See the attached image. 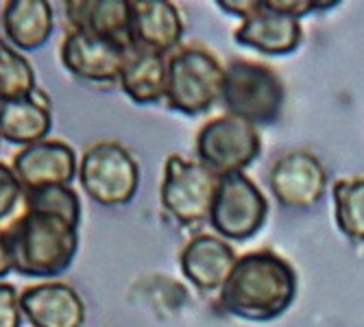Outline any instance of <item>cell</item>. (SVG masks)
I'll use <instances>...</instances> for the list:
<instances>
[{
  "label": "cell",
  "instance_id": "cell-28",
  "mask_svg": "<svg viewBox=\"0 0 364 327\" xmlns=\"http://www.w3.org/2000/svg\"><path fill=\"white\" fill-rule=\"evenodd\" d=\"M0 9H3V5H0Z\"/></svg>",
  "mask_w": 364,
  "mask_h": 327
},
{
  "label": "cell",
  "instance_id": "cell-16",
  "mask_svg": "<svg viewBox=\"0 0 364 327\" xmlns=\"http://www.w3.org/2000/svg\"><path fill=\"white\" fill-rule=\"evenodd\" d=\"M65 18L73 31L131 46V0H70Z\"/></svg>",
  "mask_w": 364,
  "mask_h": 327
},
{
  "label": "cell",
  "instance_id": "cell-9",
  "mask_svg": "<svg viewBox=\"0 0 364 327\" xmlns=\"http://www.w3.org/2000/svg\"><path fill=\"white\" fill-rule=\"evenodd\" d=\"M131 53L134 50L124 44L70 31L61 40L59 59L63 68L77 79L92 83H118Z\"/></svg>",
  "mask_w": 364,
  "mask_h": 327
},
{
  "label": "cell",
  "instance_id": "cell-7",
  "mask_svg": "<svg viewBox=\"0 0 364 327\" xmlns=\"http://www.w3.org/2000/svg\"><path fill=\"white\" fill-rule=\"evenodd\" d=\"M259 151L257 127L229 114L208 120L196 134V157L216 177L242 173Z\"/></svg>",
  "mask_w": 364,
  "mask_h": 327
},
{
  "label": "cell",
  "instance_id": "cell-25",
  "mask_svg": "<svg viewBox=\"0 0 364 327\" xmlns=\"http://www.w3.org/2000/svg\"><path fill=\"white\" fill-rule=\"evenodd\" d=\"M11 271H14V262H11L7 236H5V229H0V282H3V277H7Z\"/></svg>",
  "mask_w": 364,
  "mask_h": 327
},
{
  "label": "cell",
  "instance_id": "cell-8",
  "mask_svg": "<svg viewBox=\"0 0 364 327\" xmlns=\"http://www.w3.org/2000/svg\"><path fill=\"white\" fill-rule=\"evenodd\" d=\"M267 214V199L245 173L218 177L216 196L208 218L218 238L238 242L249 240L262 229Z\"/></svg>",
  "mask_w": 364,
  "mask_h": 327
},
{
  "label": "cell",
  "instance_id": "cell-18",
  "mask_svg": "<svg viewBox=\"0 0 364 327\" xmlns=\"http://www.w3.org/2000/svg\"><path fill=\"white\" fill-rule=\"evenodd\" d=\"M7 42L16 50H40L53 36L55 11L46 0H9L0 9Z\"/></svg>",
  "mask_w": 364,
  "mask_h": 327
},
{
  "label": "cell",
  "instance_id": "cell-20",
  "mask_svg": "<svg viewBox=\"0 0 364 327\" xmlns=\"http://www.w3.org/2000/svg\"><path fill=\"white\" fill-rule=\"evenodd\" d=\"M38 90L31 61L7 40H0V103L20 101Z\"/></svg>",
  "mask_w": 364,
  "mask_h": 327
},
{
  "label": "cell",
  "instance_id": "cell-11",
  "mask_svg": "<svg viewBox=\"0 0 364 327\" xmlns=\"http://www.w3.org/2000/svg\"><path fill=\"white\" fill-rule=\"evenodd\" d=\"M11 168L24 192L48 186H70L79 175V161L73 146L61 140H44L24 146L14 155Z\"/></svg>",
  "mask_w": 364,
  "mask_h": 327
},
{
  "label": "cell",
  "instance_id": "cell-24",
  "mask_svg": "<svg viewBox=\"0 0 364 327\" xmlns=\"http://www.w3.org/2000/svg\"><path fill=\"white\" fill-rule=\"evenodd\" d=\"M20 292L14 284L0 282V327H20Z\"/></svg>",
  "mask_w": 364,
  "mask_h": 327
},
{
  "label": "cell",
  "instance_id": "cell-21",
  "mask_svg": "<svg viewBox=\"0 0 364 327\" xmlns=\"http://www.w3.org/2000/svg\"><path fill=\"white\" fill-rule=\"evenodd\" d=\"M334 203L341 232L353 242H364V179L338 181L334 186Z\"/></svg>",
  "mask_w": 364,
  "mask_h": 327
},
{
  "label": "cell",
  "instance_id": "cell-17",
  "mask_svg": "<svg viewBox=\"0 0 364 327\" xmlns=\"http://www.w3.org/2000/svg\"><path fill=\"white\" fill-rule=\"evenodd\" d=\"M50 129V98L40 87L20 101L0 103V136L3 140L24 149L48 140Z\"/></svg>",
  "mask_w": 364,
  "mask_h": 327
},
{
  "label": "cell",
  "instance_id": "cell-23",
  "mask_svg": "<svg viewBox=\"0 0 364 327\" xmlns=\"http://www.w3.org/2000/svg\"><path fill=\"white\" fill-rule=\"evenodd\" d=\"M20 201H24V188L14 168L0 161V223L16 212Z\"/></svg>",
  "mask_w": 364,
  "mask_h": 327
},
{
  "label": "cell",
  "instance_id": "cell-15",
  "mask_svg": "<svg viewBox=\"0 0 364 327\" xmlns=\"http://www.w3.org/2000/svg\"><path fill=\"white\" fill-rule=\"evenodd\" d=\"M236 253L218 236L201 234L186 242L179 255L181 273L203 292L220 290L231 269L236 264Z\"/></svg>",
  "mask_w": 364,
  "mask_h": 327
},
{
  "label": "cell",
  "instance_id": "cell-26",
  "mask_svg": "<svg viewBox=\"0 0 364 327\" xmlns=\"http://www.w3.org/2000/svg\"><path fill=\"white\" fill-rule=\"evenodd\" d=\"M253 5H255V0H238V3H218V7L223 11H229L231 16L242 18V20L251 14Z\"/></svg>",
  "mask_w": 364,
  "mask_h": 327
},
{
  "label": "cell",
  "instance_id": "cell-12",
  "mask_svg": "<svg viewBox=\"0 0 364 327\" xmlns=\"http://www.w3.org/2000/svg\"><path fill=\"white\" fill-rule=\"evenodd\" d=\"M234 40L262 55H288L299 48L304 31L296 18L273 9L267 0H255L251 14L234 31Z\"/></svg>",
  "mask_w": 364,
  "mask_h": 327
},
{
  "label": "cell",
  "instance_id": "cell-4",
  "mask_svg": "<svg viewBox=\"0 0 364 327\" xmlns=\"http://www.w3.org/2000/svg\"><path fill=\"white\" fill-rule=\"evenodd\" d=\"M225 68L201 48L186 46L166 61V103L186 116H201L220 101Z\"/></svg>",
  "mask_w": 364,
  "mask_h": 327
},
{
  "label": "cell",
  "instance_id": "cell-13",
  "mask_svg": "<svg viewBox=\"0 0 364 327\" xmlns=\"http://www.w3.org/2000/svg\"><path fill=\"white\" fill-rule=\"evenodd\" d=\"M20 310L33 327H83L85 323L81 294L63 282H40L24 288Z\"/></svg>",
  "mask_w": 364,
  "mask_h": 327
},
{
  "label": "cell",
  "instance_id": "cell-10",
  "mask_svg": "<svg viewBox=\"0 0 364 327\" xmlns=\"http://www.w3.org/2000/svg\"><path fill=\"white\" fill-rule=\"evenodd\" d=\"M269 183L284 208L308 210L323 199L327 173L316 155L308 151H290L273 164Z\"/></svg>",
  "mask_w": 364,
  "mask_h": 327
},
{
  "label": "cell",
  "instance_id": "cell-14",
  "mask_svg": "<svg viewBox=\"0 0 364 327\" xmlns=\"http://www.w3.org/2000/svg\"><path fill=\"white\" fill-rule=\"evenodd\" d=\"M183 20L166 0H131V46L153 55L179 50Z\"/></svg>",
  "mask_w": 364,
  "mask_h": 327
},
{
  "label": "cell",
  "instance_id": "cell-5",
  "mask_svg": "<svg viewBox=\"0 0 364 327\" xmlns=\"http://www.w3.org/2000/svg\"><path fill=\"white\" fill-rule=\"evenodd\" d=\"M77 177L90 199L103 208L131 203L140 188L138 161L122 144L112 140L85 149Z\"/></svg>",
  "mask_w": 364,
  "mask_h": 327
},
{
  "label": "cell",
  "instance_id": "cell-3",
  "mask_svg": "<svg viewBox=\"0 0 364 327\" xmlns=\"http://www.w3.org/2000/svg\"><path fill=\"white\" fill-rule=\"evenodd\" d=\"M220 101L229 116L257 124H271L282 116L286 90L282 77L257 61L236 59L225 68Z\"/></svg>",
  "mask_w": 364,
  "mask_h": 327
},
{
  "label": "cell",
  "instance_id": "cell-27",
  "mask_svg": "<svg viewBox=\"0 0 364 327\" xmlns=\"http://www.w3.org/2000/svg\"><path fill=\"white\" fill-rule=\"evenodd\" d=\"M0 142H3V136H0Z\"/></svg>",
  "mask_w": 364,
  "mask_h": 327
},
{
  "label": "cell",
  "instance_id": "cell-1",
  "mask_svg": "<svg viewBox=\"0 0 364 327\" xmlns=\"http://www.w3.org/2000/svg\"><path fill=\"white\" fill-rule=\"evenodd\" d=\"M296 297V273L275 251L245 253L220 288V306L247 321H271L282 316Z\"/></svg>",
  "mask_w": 364,
  "mask_h": 327
},
{
  "label": "cell",
  "instance_id": "cell-19",
  "mask_svg": "<svg viewBox=\"0 0 364 327\" xmlns=\"http://www.w3.org/2000/svg\"><path fill=\"white\" fill-rule=\"evenodd\" d=\"M122 92L138 105L166 101V59L161 55L134 50L120 75Z\"/></svg>",
  "mask_w": 364,
  "mask_h": 327
},
{
  "label": "cell",
  "instance_id": "cell-6",
  "mask_svg": "<svg viewBox=\"0 0 364 327\" xmlns=\"http://www.w3.org/2000/svg\"><path fill=\"white\" fill-rule=\"evenodd\" d=\"M218 177L210 173L201 161L171 155L164 164V179L159 199L177 223L190 227L210 218V210L216 196Z\"/></svg>",
  "mask_w": 364,
  "mask_h": 327
},
{
  "label": "cell",
  "instance_id": "cell-2",
  "mask_svg": "<svg viewBox=\"0 0 364 327\" xmlns=\"http://www.w3.org/2000/svg\"><path fill=\"white\" fill-rule=\"evenodd\" d=\"M14 271L22 277H57L73 267L79 227L53 214L24 210L5 229Z\"/></svg>",
  "mask_w": 364,
  "mask_h": 327
},
{
  "label": "cell",
  "instance_id": "cell-22",
  "mask_svg": "<svg viewBox=\"0 0 364 327\" xmlns=\"http://www.w3.org/2000/svg\"><path fill=\"white\" fill-rule=\"evenodd\" d=\"M24 210L59 216L73 225H81V199L70 186H48L24 192Z\"/></svg>",
  "mask_w": 364,
  "mask_h": 327
}]
</instances>
